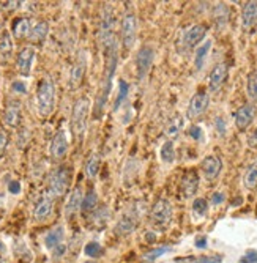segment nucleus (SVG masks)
<instances>
[{"label":"nucleus","instance_id":"1","mask_svg":"<svg viewBox=\"0 0 257 263\" xmlns=\"http://www.w3.org/2000/svg\"><path fill=\"white\" fill-rule=\"evenodd\" d=\"M117 62H119V46H117V41H114L107 49H106V66H104V74H103V81H101V90H100V97H98V103H97V110L95 114L101 115L107 97L112 88V79L115 74V68H117Z\"/></svg>","mask_w":257,"mask_h":263},{"label":"nucleus","instance_id":"2","mask_svg":"<svg viewBox=\"0 0 257 263\" xmlns=\"http://www.w3.org/2000/svg\"><path fill=\"white\" fill-rule=\"evenodd\" d=\"M56 84L52 81V78L46 76L38 82L36 87V95H35V100H36V110L38 115L46 118L49 117L54 109H56Z\"/></svg>","mask_w":257,"mask_h":263},{"label":"nucleus","instance_id":"3","mask_svg":"<svg viewBox=\"0 0 257 263\" xmlns=\"http://www.w3.org/2000/svg\"><path fill=\"white\" fill-rule=\"evenodd\" d=\"M91 103L87 97H81L75 101L73 110H71V133L75 139L81 143L85 139L87 125H88V115H90Z\"/></svg>","mask_w":257,"mask_h":263},{"label":"nucleus","instance_id":"4","mask_svg":"<svg viewBox=\"0 0 257 263\" xmlns=\"http://www.w3.org/2000/svg\"><path fill=\"white\" fill-rule=\"evenodd\" d=\"M69 181H71V169H69L68 165H60L49 177L48 196L51 199L62 197L63 194H66V191L69 187Z\"/></svg>","mask_w":257,"mask_h":263},{"label":"nucleus","instance_id":"5","mask_svg":"<svg viewBox=\"0 0 257 263\" xmlns=\"http://www.w3.org/2000/svg\"><path fill=\"white\" fill-rule=\"evenodd\" d=\"M172 205L168 199H158L150 210V221L158 229H164L172 221Z\"/></svg>","mask_w":257,"mask_h":263},{"label":"nucleus","instance_id":"6","mask_svg":"<svg viewBox=\"0 0 257 263\" xmlns=\"http://www.w3.org/2000/svg\"><path fill=\"white\" fill-rule=\"evenodd\" d=\"M114 24H115V17H114V10L111 5H104L103 13H101V19H100V40L103 43V46L107 47L115 41L114 38Z\"/></svg>","mask_w":257,"mask_h":263},{"label":"nucleus","instance_id":"7","mask_svg":"<svg viewBox=\"0 0 257 263\" xmlns=\"http://www.w3.org/2000/svg\"><path fill=\"white\" fill-rule=\"evenodd\" d=\"M137 38V17L134 13H126L120 24V41L125 49H131Z\"/></svg>","mask_w":257,"mask_h":263},{"label":"nucleus","instance_id":"8","mask_svg":"<svg viewBox=\"0 0 257 263\" xmlns=\"http://www.w3.org/2000/svg\"><path fill=\"white\" fill-rule=\"evenodd\" d=\"M69 150V140H68V134L65 129H59L51 143H49V156L52 161H62Z\"/></svg>","mask_w":257,"mask_h":263},{"label":"nucleus","instance_id":"9","mask_svg":"<svg viewBox=\"0 0 257 263\" xmlns=\"http://www.w3.org/2000/svg\"><path fill=\"white\" fill-rule=\"evenodd\" d=\"M153 59H155V51L152 46H142L141 49L136 54V71H137V78L139 81H142L153 65Z\"/></svg>","mask_w":257,"mask_h":263},{"label":"nucleus","instance_id":"10","mask_svg":"<svg viewBox=\"0 0 257 263\" xmlns=\"http://www.w3.org/2000/svg\"><path fill=\"white\" fill-rule=\"evenodd\" d=\"M35 55H36V51L33 46H26L19 51V54L16 57V68L21 76H24V78L30 76L32 66L35 62Z\"/></svg>","mask_w":257,"mask_h":263},{"label":"nucleus","instance_id":"11","mask_svg":"<svg viewBox=\"0 0 257 263\" xmlns=\"http://www.w3.org/2000/svg\"><path fill=\"white\" fill-rule=\"evenodd\" d=\"M85 71H87V54L85 51H81L71 66V71H69V88L76 90L84 78H85Z\"/></svg>","mask_w":257,"mask_h":263},{"label":"nucleus","instance_id":"12","mask_svg":"<svg viewBox=\"0 0 257 263\" xmlns=\"http://www.w3.org/2000/svg\"><path fill=\"white\" fill-rule=\"evenodd\" d=\"M210 104V97L205 91H197L196 95H193V98L190 100L188 104V110H186V115H188L190 120H196L202 114L207 112Z\"/></svg>","mask_w":257,"mask_h":263},{"label":"nucleus","instance_id":"13","mask_svg":"<svg viewBox=\"0 0 257 263\" xmlns=\"http://www.w3.org/2000/svg\"><path fill=\"white\" fill-rule=\"evenodd\" d=\"M200 169H202V174L204 177L208 180V181H213L219 177L221 171H223V161L219 156L216 155H208L202 159L200 162Z\"/></svg>","mask_w":257,"mask_h":263},{"label":"nucleus","instance_id":"14","mask_svg":"<svg viewBox=\"0 0 257 263\" xmlns=\"http://www.w3.org/2000/svg\"><path fill=\"white\" fill-rule=\"evenodd\" d=\"M205 35H207V26H204V24H194L188 30H185L181 43L186 49H193V47L202 43Z\"/></svg>","mask_w":257,"mask_h":263},{"label":"nucleus","instance_id":"15","mask_svg":"<svg viewBox=\"0 0 257 263\" xmlns=\"http://www.w3.org/2000/svg\"><path fill=\"white\" fill-rule=\"evenodd\" d=\"M255 118V107L252 104H245L237 109L235 115H233V120H235V126L238 131H246L251 123Z\"/></svg>","mask_w":257,"mask_h":263},{"label":"nucleus","instance_id":"16","mask_svg":"<svg viewBox=\"0 0 257 263\" xmlns=\"http://www.w3.org/2000/svg\"><path fill=\"white\" fill-rule=\"evenodd\" d=\"M22 120V109H21V103L16 100H10L7 103L5 112H4V123L8 128H17L21 125Z\"/></svg>","mask_w":257,"mask_h":263},{"label":"nucleus","instance_id":"17","mask_svg":"<svg viewBox=\"0 0 257 263\" xmlns=\"http://www.w3.org/2000/svg\"><path fill=\"white\" fill-rule=\"evenodd\" d=\"M52 210H54V199H51L48 194H46L35 203L32 216L36 222H43L51 216Z\"/></svg>","mask_w":257,"mask_h":263},{"label":"nucleus","instance_id":"18","mask_svg":"<svg viewBox=\"0 0 257 263\" xmlns=\"http://www.w3.org/2000/svg\"><path fill=\"white\" fill-rule=\"evenodd\" d=\"M227 76H229L227 65L226 63H218L212 71H210V76H208V88H210V91H218L224 85Z\"/></svg>","mask_w":257,"mask_h":263},{"label":"nucleus","instance_id":"19","mask_svg":"<svg viewBox=\"0 0 257 263\" xmlns=\"http://www.w3.org/2000/svg\"><path fill=\"white\" fill-rule=\"evenodd\" d=\"M82 200H84V191L81 186H75L71 189V193L68 194L66 203H65V216L71 218L73 214H76L81 206H82Z\"/></svg>","mask_w":257,"mask_h":263},{"label":"nucleus","instance_id":"20","mask_svg":"<svg viewBox=\"0 0 257 263\" xmlns=\"http://www.w3.org/2000/svg\"><path fill=\"white\" fill-rule=\"evenodd\" d=\"M137 226H139V214L134 210H128L119 219V222H117L115 232L119 235H128V233L134 232Z\"/></svg>","mask_w":257,"mask_h":263},{"label":"nucleus","instance_id":"21","mask_svg":"<svg viewBox=\"0 0 257 263\" xmlns=\"http://www.w3.org/2000/svg\"><path fill=\"white\" fill-rule=\"evenodd\" d=\"M199 189V175L196 171H188L183 177H181V183H180V191L185 199L193 197Z\"/></svg>","mask_w":257,"mask_h":263},{"label":"nucleus","instance_id":"22","mask_svg":"<svg viewBox=\"0 0 257 263\" xmlns=\"http://www.w3.org/2000/svg\"><path fill=\"white\" fill-rule=\"evenodd\" d=\"M257 24V2H246L242 10V27L249 32Z\"/></svg>","mask_w":257,"mask_h":263},{"label":"nucleus","instance_id":"23","mask_svg":"<svg viewBox=\"0 0 257 263\" xmlns=\"http://www.w3.org/2000/svg\"><path fill=\"white\" fill-rule=\"evenodd\" d=\"M30 30H32L30 19L26 17V16H22V17L14 19L13 27H11V36L16 38V40H24V38H29Z\"/></svg>","mask_w":257,"mask_h":263},{"label":"nucleus","instance_id":"24","mask_svg":"<svg viewBox=\"0 0 257 263\" xmlns=\"http://www.w3.org/2000/svg\"><path fill=\"white\" fill-rule=\"evenodd\" d=\"M48 35H49V22L40 21V22L35 24V26H32V30H30L27 40L32 44H40V43H43L46 38H48Z\"/></svg>","mask_w":257,"mask_h":263},{"label":"nucleus","instance_id":"25","mask_svg":"<svg viewBox=\"0 0 257 263\" xmlns=\"http://www.w3.org/2000/svg\"><path fill=\"white\" fill-rule=\"evenodd\" d=\"M63 238H65V229L62 226H57L56 229H52L48 235L44 236V246L46 249H56L57 246L63 245Z\"/></svg>","mask_w":257,"mask_h":263},{"label":"nucleus","instance_id":"26","mask_svg":"<svg viewBox=\"0 0 257 263\" xmlns=\"http://www.w3.org/2000/svg\"><path fill=\"white\" fill-rule=\"evenodd\" d=\"M14 43L13 36L8 30H2L0 33V60H8L13 55Z\"/></svg>","mask_w":257,"mask_h":263},{"label":"nucleus","instance_id":"27","mask_svg":"<svg viewBox=\"0 0 257 263\" xmlns=\"http://www.w3.org/2000/svg\"><path fill=\"white\" fill-rule=\"evenodd\" d=\"M100 167H101V156H100V153L93 152L85 161V174H87V177L88 178H95L98 175V172H100Z\"/></svg>","mask_w":257,"mask_h":263},{"label":"nucleus","instance_id":"28","mask_svg":"<svg viewBox=\"0 0 257 263\" xmlns=\"http://www.w3.org/2000/svg\"><path fill=\"white\" fill-rule=\"evenodd\" d=\"M210 51H212V40H207L200 46H197L196 57H194V68L196 69H202V66H204V63H205L207 55H208Z\"/></svg>","mask_w":257,"mask_h":263},{"label":"nucleus","instance_id":"29","mask_svg":"<svg viewBox=\"0 0 257 263\" xmlns=\"http://www.w3.org/2000/svg\"><path fill=\"white\" fill-rule=\"evenodd\" d=\"M243 184L248 191L257 189V162H252L246 169L243 175Z\"/></svg>","mask_w":257,"mask_h":263},{"label":"nucleus","instance_id":"30","mask_svg":"<svg viewBox=\"0 0 257 263\" xmlns=\"http://www.w3.org/2000/svg\"><path fill=\"white\" fill-rule=\"evenodd\" d=\"M97 206H98V194L95 193V189H88L87 194L84 196L81 210L84 213H91L93 210H97Z\"/></svg>","mask_w":257,"mask_h":263},{"label":"nucleus","instance_id":"31","mask_svg":"<svg viewBox=\"0 0 257 263\" xmlns=\"http://www.w3.org/2000/svg\"><path fill=\"white\" fill-rule=\"evenodd\" d=\"M181 128H183V118H181V115L177 114V115H174L171 118L168 126H166V136L171 137V139H175L180 134Z\"/></svg>","mask_w":257,"mask_h":263},{"label":"nucleus","instance_id":"32","mask_svg":"<svg viewBox=\"0 0 257 263\" xmlns=\"http://www.w3.org/2000/svg\"><path fill=\"white\" fill-rule=\"evenodd\" d=\"M159 156H161V161L166 164H171L175 161V147H174L172 140H168L162 143V147L159 150Z\"/></svg>","mask_w":257,"mask_h":263},{"label":"nucleus","instance_id":"33","mask_svg":"<svg viewBox=\"0 0 257 263\" xmlns=\"http://www.w3.org/2000/svg\"><path fill=\"white\" fill-rule=\"evenodd\" d=\"M207 213H208V202L202 197L196 199L193 202V216L196 221L199 219H204L207 216Z\"/></svg>","mask_w":257,"mask_h":263},{"label":"nucleus","instance_id":"34","mask_svg":"<svg viewBox=\"0 0 257 263\" xmlns=\"http://www.w3.org/2000/svg\"><path fill=\"white\" fill-rule=\"evenodd\" d=\"M246 95L252 103H257V71L251 73L246 81Z\"/></svg>","mask_w":257,"mask_h":263},{"label":"nucleus","instance_id":"35","mask_svg":"<svg viewBox=\"0 0 257 263\" xmlns=\"http://www.w3.org/2000/svg\"><path fill=\"white\" fill-rule=\"evenodd\" d=\"M84 252H85L87 257H101L104 254V249H103V246L100 243L91 241L84 248Z\"/></svg>","mask_w":257,"mask_h":263},{"label":"nucleus","instance_id":"36","mask_svg":"<svg viewBox=\"0 0 257 263\" xmlns=\"http://www.w3.org/2000/svg\"><path fill=\"white\" fill-rule=\"evenodd\" d=\"M128 84L125 81H120L119 82V95H117V100H115V104H114V109H120V104L123 103V100L126 98V95H128Z\"/></svg>","mask_w":257,"mask_h":263},{"label":"nucleus","instance_id":"37","mask_svg":"<svg viewBox=\"0 0 257 263\" xmlns=\"http://www.w3.org/2000/svg\"><path fill=\"white\" fill-rule=\"evenodd\" d=\"M171 251H172V248H169V246H164V248H156V249H153V251L147 252V254L144 255V258H145V261H155L156 258L162 257V255L168 254V252H171Z\"/></svg>","mask_w":257,"mask_h":263},{"label":"nucleus","instance_id":"38","mask_svg":"<svg viewBox=\"0 0 257 263\" xmlns=\"http://www.w3.org/2000/svg\"><path fill=\"white\" fill-rule=\"evenodd\" d=\"M219 260L221 257H204V258H194V260H178V263H215Z\"/></svg>","mask_w":257,"mask_h":263},{"label":"nucleus","instance_id":"39","mask_svg":"<svg viewBox=\"0 0 257 263\" xmlns=\"http://www.w3.org/2000/svg\"><path fill=\"white\" fill-rule=\"evenodd\" d=\"M7 147H8V134L4 129H0V158L5 155Z\"/></svg>","mask_w":257,"mask_h":263},{"label":"nucleus","instance_id":"40","mask_svg":"<svg viewBox=\"0 0 257 263\" xmlns=\"http://www.w3.org/2000/svg\"><path fill=\"white\" fill-rule=\"evenodd\" d=\"M240 263H257V251H248L240 258Z\"/></svg>","mask_w":257,"mask_h":263},{"label":"nucleus","instance_id":"41","mask_svg":"<svg viewBox=\"0 0 257 263\" xmlns=\"http://www.w3.org/2000/svg\"><path fill=\"white\" fill-rule=\"evenodd\" d=\"M246 143H248V147H249V148H257V128L248 136Z\"/></svg>","mask_w":257,"mask_h":263},{"label":"nucleus","instance_id":"42","mask_svg":"<svg viewBox=\"0 0 257 263\" xmlns=\"http://www.w3.org/2000/svg\"><path fill=\"white\" fill-rule=\"evenodd\" d=\"M215 128H216V131H218L219 136H224L226 134V123H224V120H223L221 117H218L216 120H215Z\"/></svg>","mask_w":257,"mask_h":263},{"label":"nucleus","instance_id":"43","mask_svg":"<svg viewBox=\"0 0 257 263\" xmlns=\"http://www.w3.org/2000/svg\"><path fill=\"white\" fill-rule=\"evenodd\" d=\"M188 134H190L194 140H200V139H202V129H200L199 126H191L190 131H188Z\"/></svg>","mask_w":257,"mask_h":263},{"label":"nucleus","instance_id":"44","mask_svg":"<svg viewBox=\"0 0 257 263\" xmlns=\"http://www.w3.org/2000/svg\"><path fill=\"white\" fill-rule=\"evenodd\" d=\"M13 90H14L16 93H26V91H27L26 84H24V82H21V81H16V82L13 84Z\"/></svg>","mask_w":257,"mask_h":263},{"label":"nucleus","instance_id":"45","mask_svg":"<svg viewBox=\"0 0 257 263\" xmlns=\"http://www.w3.org/2000/svg\"><path fill=\"white\" fill-rule=\"evenodd\" d=\"M8 191L11 194H19L21 193V183L19 181H11L8 184Z\"/></svg>","mask_w":257,"mask_h":263},{"label":"nucleus","instance_id":"46","mask_svg":"<svg viewBox=\"0 0 257 263\" xmlns=\"http://www.w3.org/2000/svg\"><path fill=\"white\" fill-rule=\"evenodd\" d=\"M224 194L223 193H215L213 196H212V203L213 205H219V203H223L224 202Z\"/></svg>","mask_w":257,"mask_h":263},{"label":"nucleus","instance_id":"47","mask_svg":"<svg viewBox=\"0 0 257 263\" xmlns=\"http://www.w3.org/2000/svg\"><path fill=\"white\" fill-rule=\"evenodd\" d=\"M22 4L21 2H5L4 5H2V8H5V10H16V8H19Z\"/></svg>","mask_w":257,"mask_h":263},{"label":"nucleus","instance_id":"48","mask_svg":"<svg viewBox=\"0 0 257 263\" xmlns=\"http://www.w3.org/2000/svg\"><path fill=\"white\" fill-rule=\"evenodd\" d=\"M205 243H207V238L205 236L204 238H197V240H196V246L197 248H205L207 246Z\"/></svg>","mask_w":257,"mask_h":263},{"label":"nucleus","instance_id":"49","mask_svg":"<svg viewBox=\"0 0 257 263\" xmlns=\"http://www.w3.org/2000/svg\"><path fill=\"white\" fill-rule=\"evenodd\" d=\"M0 33H2V24H0Z\"/></svg>","mask_w":257,"mask_h":263},{"label":"nucleus","instance_id":"50","mask_svg":"<svg viewBox=\"0 0 257 263\" xmlns=\"http://www.w3.org/2000/svg\"><path fill=\"white\" fill-rule=\"evenodd\" d=\"M85 263H95V261H85Z\"/></svg>","mask_w":257,"mask_h":263}]
</instances>
